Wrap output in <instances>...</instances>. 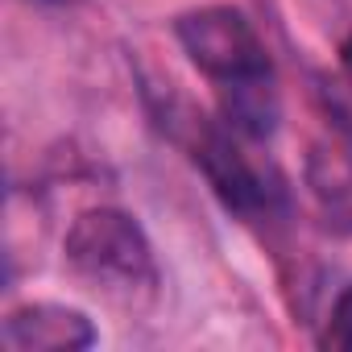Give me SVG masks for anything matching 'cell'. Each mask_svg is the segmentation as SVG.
Listing matches in <instances>:
<instances>
[{
    "instance_id": "1",
    "label": "cell",
    "mask_w": 352,
    "mask_h": 352,
    "mask_svg": "<svg viewBox=\"0 0 352 352\" xmlns=\"http://www.w3.org/2000/svg\"><path fill=\"white\" fill-rule=\"evenodd\" d=\"M67 261L87 282H100L108 290H149L157 282L153 249L141 232V224L116 208H91L83 212L67 232Z\"/></svg>"
},
{
    "instance_id": "2",
    "label": "cell",
    "mask_w": 352,
    "mask_h": 352,
    "mask_svg": "<svg viewBox=\"0 0 352 352\" xmlns=\"http://www.w3.org/2000/svg\"><path fill=\"white\" fill-rule=\"evenodd\" d=\"M174 34H179L187 58L216 79L220 87L232 83H249V79H265L270 71V54L253 30V21L232 9V5H208V9H191L174 21Z\"/></svg>"
},
{
    "instance_id": "3",
    "label": "cell",
    "mask_w": 352,
    "mask_h": 352,
    "mask_svg": "<svg viewBox=\"0 0 352 352\" xmlns=\"http://www.w3.org/2000/svg\"><path fill=\"white\" fill-rule=\"evenodd\" d=\"M195 162L208 174L212 191L220 195V204L236 216H270L282 204V183L274 170H261L245 145L241 133H224L212 124H199L195 137Z\"/></svg>"
},
{
    "instance_id": "4",
    "label": "cell",
    "mask_w": 352,
    "mask_h": 352,
    "mask_svg": "<svg viewBox=\"0 0 352 352\" xmlns=\"http://www.w3.org/2000/svg\"><path fill=\"white\" fill-rule=\"evenodd\" d=\"M5 344L13 352H79L96 344V327L75 307L30 302L5 319Z\"/></svg>"
},
{
    "instance_id": "5",
    "label": "cell",
    "mask_w": 352,
    "mask_h": 352,
    "mask_svg": "<svg viewBox=\"0 0 352 352\" xmlns=\"http://www.w3.org/2000/svg\"><path fill=\"white\" fill-rule=\"evenodd\" d=\"M307 187L336 232H352V153L336 145H311Z\"/></svg>"
},
{
    "instance_id": "6",
    "label": "cell",
    "mask_w": 352,
    "mask_h": 352,
    "mask_svg": "<svg viewBox=\"0 0 352 352\" xmlns=\"http://www.w3.org/2000/svg\"><path fill=\"white\" fill-rule=\"evenodd\" d=\"M224 96V120L232 133H241L245 141H261L274 133L278 124V96H274V75L265 79H249V83H232L220 87Z\"/></svg>"
},
{
    "instance_id": "7",
    "label": "cell",
    "mask_w": 352,
    "mask_h": 352,
    "mask_svg": "<svg viewBox=\"0 0 352 352\" xmlns=\"http://www.w3.org/2000/svg\"><path fill=\"white\" fill-rule=\"evenodd\" d=\"M315 96H319V108L327 112V120L352 141V71L315 75Z\"/></svg>"
},
{
    "instance_id": "8",
    "label": "cell",
    "mask_w": 352,
    "mask_h": 352,
    "mask_svg": "<svg viewBox=\"0 0 352 352\" xmlns=\"http://www.w3.org/2000/svg\"><path fill=\"white\" fill-rule=\"evenodd\" d=\"M319 344H323V348H336V352H352V286H344V290L336 294Z\"/></svg>"
},
{
    "instance_id": "9",
    "label": "cell",
    "mask_w": 352,
    "mask_h": 352,
    "mask_svg": "<svg viewBox=\"0 0 352 352\" xmlns=\"http://www.w3.org/2000/svg\"><path fill=\"white\" fill-rule=\"evenodd\" d=\"M340 58H344V67H348V71H352V34H348V38H344V46H340Z\"/></svg>"
}]
</instances>
